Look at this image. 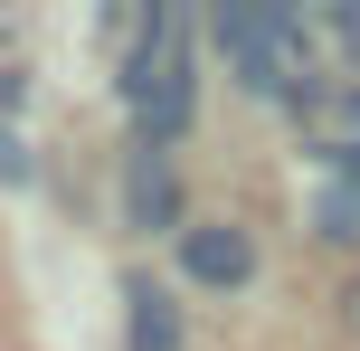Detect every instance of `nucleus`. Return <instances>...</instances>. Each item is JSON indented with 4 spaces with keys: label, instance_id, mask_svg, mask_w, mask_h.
<instances>
[{
    "label": "nucleus",
    "instance_id": "1",
    "mask_svg": "<svg viewBox=\"0 0 360 351\" xmlns=\"http://www.w3.org/2000/svg\"><path fill=\"white\" fill-rule=\"evenodd\" d=\"M218 57H228V76L247 95H266V105H323V76H313V19L285 10V0H228V10L209 19Z\"/></svg>",
    "mask_w": 360,
    "mask_h": 351
},
{
    "label": "nucleus",
    "instance_id": "2",
    "mask_svg": "<svg viewBox=\"0 0 360 351\" xmlns=\"http://www.w3.org/2000/svg\"><path fill=\"white\" fill-rule=\"evenodd\" d=\"M124 105L143 124V143H171L190 124V105H199V86H190V10H152L143 19V38L124 57Z\"/></svg>",
    "mask_w": 360,
    "mask_h": 351
},
{
    "label": "nucleus",
    "instance_id": "3",
    "mask_svg": "<svg viewBox=\"0 0 360 351\" xmlns=\"http://www.w3.org/2000/svg\"><path fill=\"white\" fill-rule=\"evenodd\" d=\"M180 266H190L199 285H247L256 247H247V228H180Z\"/></svg>",
    "mask_w": 360,
    "mask_h": 351
},
{
    "label": "nucleus",
    "instance_id": "4",
    "mask_svg": "<svg viewBox=\"0 0 360 351\" xmlns=\"http://www.w3.org/2000/svg\"><path fill=\"white\" fill-rule=\"evenodd\" d=\"M124 219H133V228H171V219H180V190H171L162 143H133V171H124Z\"/></svg>",
    "mask_w": 360,
    "mask_h": 351
},
{
    "label": "nucleus",
    "instance_id": "5",
    "mask_svg": "<svg viewBox=\"0 0 360 351\" xmlns=\"http://www.w3.org/2000/svg\"><path fill=\"white\" fill-rule=\"evenodd\" d=\"M323 200H313V228L332 247H360V152H323Z\"/></svg>",
    "mask_w": 360,
    "mask_h": 351
},
{
    "label": "nucleus",
    "instance_id": "6",
    "mask_svg": "<svg viewBox=\"0 0 360 351\" xmlns=\"http://www.w3.org/2000/svg\"><path fill=\"white\" fill-rule=\"evenodd\" d=\"M124 304H133V351H180V314H171V295H162V285H143V276H133L124 285Z\"/></svg>",
    "mask_w": 360,
    "mask_h": 351
},
{
    "label": "nucleus",
    "instance_id": "7",
    "mask_svg": "<svg viewBox=\"0 0 360 351\" xmlns=\"http://www.w3.org/2000/svg\"><path fill=\"white\" fill-rule=\"evenodd\" d=\"M323 124H332L323 152H360V86H332V95H323Z\"/></svg>",
    "mask_w": 360,
    "mask_h": 351
},
{
    "label": "nucleus",
    "instance_id": "8",
    "mask_svg": "<svg viewBox=\"0 0 360 351\" xmlns=\"http://www.w3.org/2000/svg\"><path fill=\"white\" fill-rule=\"evenodd\" d=\"M29 171H38V162H29V143H19V133H10V124H0V181H10V190H19V181H29Z\"/></svg>",
    "mask_w": 360,
    "mask_h": 351
},
{
    "label": "nucleus",
    "instance_id": "9",
    "mask_svg": "<svg viewBox=\"0 0 360 351\" xmlns=\"http://www.w3.org/2000/svg\"><path fill=\"white\" fill-rule=\"evenodd\" d=\"M323 29H332V38H342V48H351V57H360V10H332V19H323Z\"/></svg>",
    "mask_w": 360,
    "mask_h": 351
}]
</instances>
